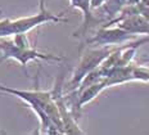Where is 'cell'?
<instances>
[{
  "label": "cell",
  "mask_w": 149,
  "mask_h": 135,
  "mask_svg": "<svg viewBox=\"0 0 149 135\" xmlns=\"http://www.w3.org/2000/svg\"><path fill=\"white\" fill-rule=\"evenodd\" d=\"M68 20L63 17V14H54L45 8V0H39V12L32 15L21 17L10 20L3 18L0 20V39L8 36H13L15 34H27L29 31L36 29L44 23H61L67 22Z\"/></svg>",
  "instance_id": "6da1fadb"
},
{
  "label": "cell",
  "mask_w": 149,
  "mask_h": 135,
  "mask_svg": "<svg viewBox=\"0 0 149 135\" xmlns=\"http://www.w3.org/2000/svg\"><path fill=\"white\" fill-rule=\"evenodd\" d=\"M104 1H105V0H91V9L94 10V9L99 8Z\"/></svg>",
  "instance_id": "9c48e42d"
},
{
  "label": "cell",
  "mask_w": 149,
  "mask_h": 135,
  "mask_svg": "<svg viewBox=\"0 0 149 135\" xmlns=\"http://www.w3.org/2000/svg\"><path fill=\"white\" fill-rule=\"evenodd\" d=\"M135 12L141 14L147 21H149V0H140L136 5H134Z\"/></svg>",
  "instance_id": "ba28073f"
},
{
  "label": "cell",
  "mask_w": 149,
  "mask_h": 135,
  "mask_svg": "<svg viewBox=\"0 0 149 135\" xmlns=\"http://www.w3.org/2000/svg\"><path fill=\"white\" fill-rule=\"evenodd\" d=\"M126 5L127 0H105L100 7L93 10V13L97 17L99 23L105 26L116 17H118V14L122 12V9Z\"/></svg>",
  "instance_id": "52a82bcc"
},
{
  "label": "cell",
  "mask_w": 149,
  "mask_h": 135,
  "mask_svg": "<svg viewBox=\"0 0 149 135\" xmlns=\"http://www.w3.org/2000/svg\"><path fill=\"white\" fill-rule=\"evenodd\" d=\"M121 29L126 30L127 32L132 35H147L149 36V21H147L141 14L131 13V14H118L112 22H109L105 26L116 24Z\"/></svg>",
  "instance_id": "5b68a950"
},
{
  "label": "cell",
  "mask_w": 149,
  "mask_h": 135,
  "mask_svg": "<svg viewBox=\"0 0 149 135\" xmlns=\"http://www.w3.org/2000/svg\"><path fill=\"white\" fill-rule=\"evenodd\" d=\"M0 52H1L0 63L7 61V59H14V61H17L24 68L26 73H27V71H26L27 64L32 61H48V62H63L64 61V57L50 54V53L40 52L35 46L19 48L12 40H1L0 41Z\"/></svg>",
  "instance_id": "3957f363"
},
{
  "label": "cell",
  "mask_w": 149,
  "mask_h": 135,
  "mask_svg": "<svg viewBox=\"0 0 149 135\" xmlns=\"http://www.w3.org/2000/svg\"><path fill=\"white\" fill-rule=\"evenodd\" d=\"M136 35L127 32L126 30L117 27L102 26L91 37L85 39V46H117L134 40Z\"/></svg>",
  "instance_id": "277c9868"
},
{
  "label": "cell",
  "mask_w": 149,
  "mask_h": 135,
  "mask_svg": "<svg viewBox=\"0 0 149 135\" xmlns=\"http://www.w3.org/2000/svg\"><path fill=\"white\" fill-rule=\"evenodd\" d=\"M116 48L117 46H86L85 52L81 54V58L74 68L70 83L66 85V92H72L77 89L84 77L95 68H98L102 62Z\"/></svg>",
  "instance_id": "7a4b0ae2"
},
{
  "label": "cell",
  "mask_w": 149,
  "mask_h": 135,
  "mask_svg": "<svg viewBox=\"0 0 149 135\" xmlns=\"http://www.w3.org/2000/svg\"><path fill=\"white\" fill-rule=\"evenodd\" d=\"M70 7L79 9L82 13V23L79 27V30L73 34L74 37H80V39H85L86 34L89 32L90 29L95 27L97 24H100L97 17L93 13L91 9V0H70Z\"/></svg>",
  "instance_id": "8992f818"
}]
</instances>
